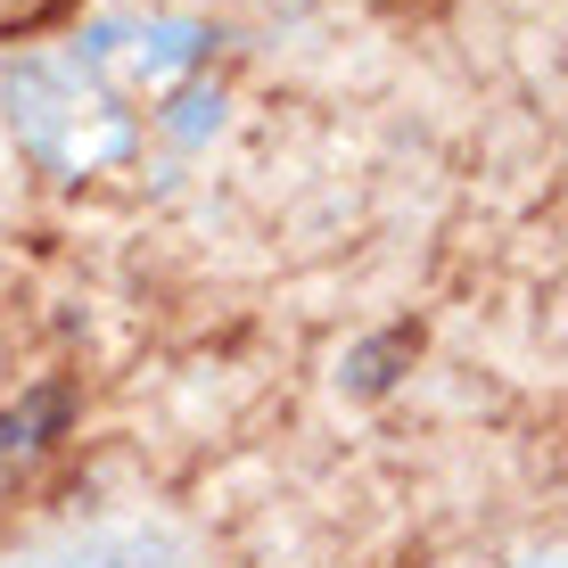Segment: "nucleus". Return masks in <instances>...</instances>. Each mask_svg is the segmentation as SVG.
<instances>
[{
	"label": "nucleus",
	"mask_w": 568,
	"mask_h": 568,
	"mask_svg": "<svg viewBox=\"0 0 568 568\" xmlns=\"http://www.w3.org/2000/svg\"><path fill=\"white\" fill-rule=\"evenodd\" d=\"M67 9H83V0H0V42H26V33L58 26Z\"/></svg>",
	"instance_id": "nucleus-2"
},
{
	"label": "nucleus",
	"mask_w": 568,
	"mask_h": 568,
	"mask_svg": "<svg viewBox=\"0 0 568 568\" xmlns=\"http://www.w3.org/2000/svg\"><path fill=\"white\" fill-rule=\"evenodd\" d=\"M26 568H173V544L149 527H83V536H58L50 552H33Z\"/></svg>",
	"instance_id": "nucleus-1"
}]
</instances>
